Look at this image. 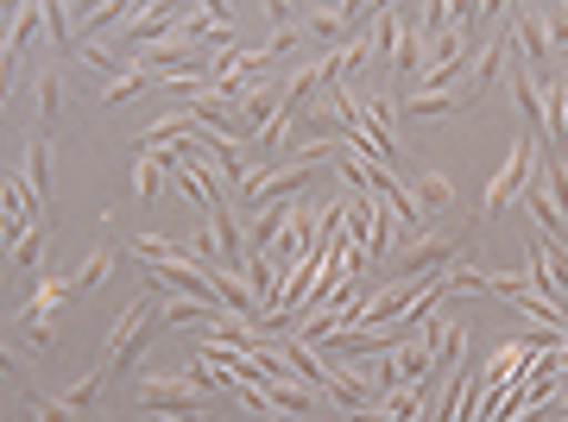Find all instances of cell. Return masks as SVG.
<instances>
[{
  "mask_svg": "<svg viewBox=\"0 0 568 422\" xmlns=\"http://www.w3.org/2000/svg\"><path fill=\"white\" fill-rule=\"evenodd\" d=\"M190 7H140V20L126 25V39L133 44H164V39H178V25Z\"/></svg>",
  "mask_w": 568,
  "mask_h": 422,
  "instance_id": "8fae6325",
  "label": "cell"
},
{
  "mask_svg": "<svg viewBox=\"0 0 568 422\" xmlns=\"http://www.w3.org/2000/svg\"><path fill=\"white\" fill-rule=\"evenodd\" d=\"M164 177H178V145H164V152H140V164H133V189H140V202L159 196Z\"/></svg>",
  "mask_w": 568,
  "mask_h": 422,
  "instance_id": "7c38bea8",
  "label": "cell"
},
{
  "mask_svg": "<svg viewBox=\"0 0 568 422\" xmlns=\"http://www.w3.org/2000/svg\"><path fill=\"white\" fill-rule=\"evenodd\" d=\"M159 422H183V416H159Z\"/></svg>",
  "mask_w": 568,
  "mask_h": 422,
  "instance_id": "4dcf8cb0",
  "label": "cell"
},
{
  "mask_svg": "<svg viewBox=\"0 0 568 422\" xmlns=\"http://www.w3.org/2000/svg\"><path fill=\"white\" fill-rule=\"evenodd\" d=\"M354 121L366 126V140L379 145V158L398 164V133H392V101L386 95H361V89H354Z\"/></svg>",
  "mask_w": 568,
  "mask_h": 422,
  "instance_id": "9c48e42d",
  "label": "cell"
},
{
  "mask_svg": "<svg viewBox=\"0 0 568 422\" xmlns=\"http://www.w3.org/2000/svg\"><path fill=\"white\" fill-rule=\"evenodd\" d=\"M410 202L424 208V222H436L448 202H455V183H448L443 171H417V189H410Z\"/></svg>",
  "mask_w": 568,
  "mask_h": 422,
  "instance_id": "e0dca14e",
  "label": "cell"
},
{
  "mask_svg": "<svg viewBox=\"0 0 568 422\" xmlns=\"http://www.w3.org/2000/svg\"><path fill=\"white\" fill-rule=\"evenodd\" d=\"M222 309H209V302H190V297H164L159 302V322L164 328H183V322H215Z\"/></svg>",
  "mask_w": 568,
  "mask_h": 422,
  "instance_id": "44dd1931",
  "label": "cell"
},
{
  "mask_svg": "<svg viewBox=\"0 0 568 422\" xmlns=\"http://www.w3.org/2000/svg\"><path fill=\"white\" fill-rule=\"evenodd\" d=\"M310 171H316V164H304V158H284L278 171H253V177L241 183L246 208L260 215L265 202H297V196H304V183H310Z\"/></svg>",
  "mask_w": 568,
  "mask_h": 422,
  "instance_id": "8992f818",
  "label": "cell"
},
{
  "mask_svg": "<svg viewBox=\"0 0 568 422\" xmlns=\"http://www.w3.org/2000/svg\"><path fill=\"white\" fill-rule=\"evenodd\" d=\"M7 20H13V32H7V70L26 58V44H32V32L44 25V7L39 0H26V7H7Z\"/></svg>",
  "mask_w": 568,
  "mask_h": 422,
  "instance_id": "5bb4252c",
  "label": "cell"
},
{
  "mask_svg": "<svg viewBox=\"0 0 568 422\" xmlns=\"http://www.w3.org/2000/svg\"><path fill=\"white\" fill-rule=\"evenodd\" d=\"M108 265H114V246H95V253L82 259V271H77V290H89V284H102V278H108Z\"/></svg>",
  "mask_w": 568,
  "mask_h": 422,
  "instance_id": "484cf974",
  "label": "cell"
},
{
  "mask_svg": "<svg viewBox=\"0 0 568 422\" xmlns=\"http://www.w3.org/2000/svg\"><path fill=\"white\" fill-rule=\"evenodd\" d=\"M140 403L152 410V416H183V422H196L209 403H215V391H209V379L183 372V379H145V384H140Z\"/></svg>",
  "mask_w": 568,
  "mask_h": 422,
  "instance_id": "277c9868",
  "label": "cell"
},
{
  "mask_svg": "<svg viewBox=\"0 0 568 422\" xmlns=\"http://www.w3.org/2000/svg\"><path fill=\"white\" fill-rule=\"evenodd\" d=\"M291 422H310V416H291Z\"/></svg>",
  "mask_w": 568,
  "mask_h": 422,
  "instance_id": "d6a6232c",
  "label": "cell"
},
{
  "mask_svg": "<svg viewBox=\"0 0 568 422\" xmlns=\"http://www.w3.org/2000/svg\"><path fill=\"white\" fill-rule=\"evenodd\" d=\"M20 177H26V189H32V196H51V140H44V133H39V140H32V145H26V164H20Z\"/></svg>",
  "mask_w": 568,
  "mask_h": 422,
  "instance_id": "ac0fdd59",
  "label": "cell"
},
{
  "mask_svg": "<svg viewBox=\"0 0 568 422\" xmlns=\"http://www.w3.org/2000/svg\"><path fill=\"white\" fill-rule=\"evenodd\" d=\"M278 353H284V366H291V379L297 384H328V360L310 341H284Z\"/></svg>",
  "mask_w": 568,
  "mask_h": 422,
  "instance_id": "9a60e30c",
  "label": "cell"
},
{
  "mask_svg": "<svg viewBox=\"0 0 568 422\" xmlns=\"http://www.w3.org/2000/svg\"><path fill=\"white\" fill-rule=\"evenodd\" d=\"M7 259H13V271H32V265L44 259V227H32L20 246H7Z\"/></svg>",
  "mask_w": 568,
  "mask_h": 422,
  "instance_id": "d4e9b609",
  "label": "cell"
},
{
  "mask_svg": "<svg viewBox=\"0 0 568 422\" xmlns=\"http://www.w3.org/2000/svg\"><path fill=\"white\" fill-rule=\"evenodd\" d=\"M462 259V240L455 234H424V240H410L398 259H392V278L417 284V290H429V284L448 278V265Z\"/></svg>",
  "mask_w": 568,
  "mask_h": 422,
  "instance_id": "3957f363",
  "label": "cell"
},
{
  "mask_svg": "<svg viewBox=\"0 0 568 422\" xmlns=\"http://www.w3.org/2000/svg\"><path fill=\"white\" fill-rule=\"evenodd\" d=\"M462 107H467V101L455 95V89H448V95H410L405 101L410 121H448V114H462Z\"/></svg>",
  "mask_w": 568,
  "mask_h": 422,
  "instance_id": "7402d4cb",
  "label": "cell"
},
{
  "mask_svg": "<svg viewBox=\"0 0 568 422\" xmlns=\"http://www.w3.org/2000/svg\"><path fill=\"white\" fill-rule=\"evenodd\" d=\"M417 297H424V290H417V284L392 278L386 290H373V297L361 302V322H366V328H392V322H405L410 309H417Z\"/></svg>",
  "mask_w": 568,
  "mask_h": 422,
  "instance_id": "ba28073f",
  "label": "cell"
},
{
  "mask_svg": "<svg viewBox=\"0 0 568 422\" xmlns=\"http://www.w3.org/2000/svg\"><path fill=\"white\" fill-rule=\"evenodd\" d=\"M159 328H164L159 322V302H152V290H140V297L114 316V328H108L102 366H108V372H133V366L145 360V347H152V334H159Z\"/></svg>",
  "mask_w": 568,
  "mask_h": 422,
  "instance_id": "6da1fadb",
  "label": "cell"
},
{
  "mask_svg": "<svg viewBox=\"0 0 568 422\" xmlns=\"http://www.w3.org/2000/svg\"><path fill=\"white\" fill-rule=\"evenodd\" d=\"M347 20H361L354 0H347V7H316V13H310V39H342Z\"/></svg>",
  "mask_w": 568,
  "mask_h": 422,
  "instance_id": "cb8c5ba5",
  "label": "cell"
},
{
  "mask_svg": "<svg viewBox=\"0 0 568 422\" xmlns=\"http://www.w3.org/2000/svg\"><path fill=\"white\" fill-rule=\"evenodd\" d=\"M108 379H114V372H108V366H95V372H82L77 384H70V391H63V410H70V416H95V410H102V391H108Z\"/></svg>",
  "mask_w": 568,
  "mask_h": 422,
  "instance_id": "4fadbf2b",
  "label": "cell"
},
{
  "mask_svg": "<svg viewBox=\"0 0 568 422\" xmlns=\"http://www.w3.org/2000/svg\"><path fill=\"white\" fill-rule=\"evenodd\" d=\"M32 101H39V121H58V107H63V70H58V63H44V70H39Z\"/></svg>",
  "mask_w": 568,
  "mask_h": 422,
  "instance_id": "ffe728a7",
  "label": "cell"
},
{
  "mask_svg": "<svg viewBox=\"0 0 568 422\" xmlns=\"http://www.w3.org/2000/svg\"><path fill=\"white\" fill-rule=\"evenodd\" d=\"M253 422H291V416H278V410H265V416H253Z\"/></svg>",
  "mask_w": 568,
  "mask_h": 422,
  "instance_id": "f546056e",
  "label": "cell"
},
{
  "mask_svg": "<svg viewBox=\"0 0 568 422\" xmlns=\"http://www.w3.org/2000/svg\"><path fill=\"white\" fill-rule=\"evenodd\" d=\"M544 177V152H537V133H518V145H511V158H506V171L487 183V202H480V215H506L511 202L525 196L530 183Z\"/></svg>",
  "mask_w": 568,
  "mask_h": 422,
  "instance_id": "7a4b0ae2",
  "label": "cell"
},
{
  "mask_svg": "<svg viewBox=\"0 0 568 422\" xmlns=\"http://www.w3.org/2000/svg\"><path fill=\"white\" fill-rule=\"evenodd\" d=\"M140 89H152V76H145L140 63H133V70H121V76H108V82H102V107H121V101H133Z\"/></svg>",
  "mask_w": 568,
  "mask_h": 422,
  "instance_id": "603a6c76",
  "label": "cell"
},
{
  "mask_svg": "<svg viewBox=\"0 0 568 422\" xmlns=\"http://www.w3.org/2000/svg\"><path fill=\"white\" fill-rule=\"evenodd\" d=\"M448 422H462V410H455V416H448Z\"/></svg>",
  "mask_w": 568,
  "mask_h": 422,
  "instance_id": "1f68e13d",
  "label": "cell"
},
{
  "mask_svg": "<svg viewBox=\"0 0 568 422\" xmlns=\"http://www.w3.org/2000/svg\"><path fill=\"white\" fill-rule=\"evenodd\" d=\"M265 403L278 410V416H316V391L297 379H278V384H265Z\"/></svg>",
  "mask_w": 568,
  "mask_h": 422,
  "instance_id": "2e32d148",
  "label": "cell"
},
{
  "mask_svg": "<svg viewBox=\"0 0 568 422\" xmlns=\"http://www.w3.org/2000/svg\"><path fill=\"white\" fill-rule=\"evenodd\" d=\"M304 44V25H291V20H278V32L265 39V58H284V51H297Z\"/></svg>",
  "mask_w": 568,
  "mask_h": 422,
  "instance_id": "4316f807",
  "label": "cell"
},
{
  "mask_svg": "<svg viewBox=\"0 0 568 422\" xmlns=\"http://www.w3.org/2000/svg\"><path fill=\"white\" fill-rule=\"evenodd\" d=\"M511 51L537 70V63H556V51H549V25H544V13L537 7H518L511 13Z\"/></svg>",
  "mask_w": 568,
  "mask_h": 422,
  "instance_id": "30bf717a",
  "label": "cell"
},
{
  "mask_svg": "<svg viewBox=\"0 0 568 422\" xmlns=\"http://www.w3.org/2000/svg\"><path fill=\"white\" fill-rule=\"evenodd\" d=\"M556 403H562V416H568V372H562V384H556Z\"/></svg>",
  "mask_w": 568,
  "mask_h": 422,
  "instance_id": "f1b7e54d",
  "label": "cell"
},
{
  "mask_svg": "<svg viewBox=\"0 0 568 422\" xmlns=\"http://www.w3.org/2000/svg\"><path fill=\"white\" fill-rule=\"evenodd\" d=\"M70 290H77V278H44L39 290H32V302L20 309V341H26V353H44V347H51V334H58V328H51V316L63 309V297H70Z\"/></svg>",
  "mask_w": 568,
  "mask_h": 422,
  "instance_id": "5b68a950",
  "label": "cell"
},
{
  "mask_svg": "<svg viewBox=\"0 0 568 422\" xmlns=\"http://www.w3.org/2000/svg\"><path fill=\"white\" fill-rule=\"evenodd\" d=\"M328 391H335V403H342V410H373V384L354 379V366H342V372L328 366Z\"/></svg>",
  "mask_w": 568,
  "mask_h": 422,
  "instance_id": "d6986e66",
  "label": "cell"
},
{
  "mask_svg": "<svg viewBox=\"0 0 568 422\" xmlns=\"http://www.w3.org/2000/svg\"><path fill=\"white\" fill-rule=\"evenodd\" d=\"M347 240L361 246L366 259H379L386 253V240H392V208L373 189L366 196H347Z\"/></svg>",
  "mask_w": 568,
  "mask_h": 422,
  "instance_id": "52a82bcc",
  "label": "cell"
},
{
  "mask_svg": "<svg viewBox=\"0 0 568 422\" xmlns=\"http://www.w3.org/2000/svg\"><path fill=\"white\" fill-rule=\"evenodd\" d=\"M347 422H392L386 410H347Z\"/></svg>",
  "mask_w": 568,
  "mask_h": 422,
  "instance_id": "83f0119b",
  "label": "cell"
}]
</instances>
